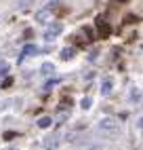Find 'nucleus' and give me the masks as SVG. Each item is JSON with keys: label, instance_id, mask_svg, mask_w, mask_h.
<instances>
[{"label": "nucleus", "instance_id": "f257e3e1", "mask_svg": "<svg viewBox=\"0 0 143 150\" xmlns=\"http://www.w3.org/2000/svg\"><path fill=\"white\" fill-rule=\"evenodd\" d=\"M99 129H101V131H105V133H116L120 129V125H118L116 118L105 116V118H101V121H99Z\"/></svg>", "mask_w": 143, "mask_h": 150}, {"label": "nucleus", "instance_id": "f03ea898", "mask_svg": "<svg viewBox=\"0 0 143 150\" xmlns=\"http://www.w3.org/2000/svg\"><path fill=\"white\" fill-rule=\"evenodd\" d=\"M61 32H63V25H61V23H50L48 28H46V32H44V38H46V40H53V38L55 36H59Z\"/></svg>", "mask_w": 143, "mask_h": 150}, {"label": "nucleus", "instance_id": "7ed1b4c3", "mask_svg": "<svg viewBox=\"0 0 143 150\" xmlns=\"http://www.w3.org/2000/svg\"><path fill=\"white\" fill-rule=\"evenodd\" d=\"M97 32H99V36H101V38H107V36H109V32H111L109 23L105 21V19H101V17H97Z\"/></svg>", "mask_w": 143, "mask_h": 150}, {"label": "nucleus", "instance_id": "20e7f679", "mask_svg": "<svg viewBox=\"0 0 143 150\" xmlns=\"http://www.w3.org/2000/svg\"><path fill=\"white\" fill-rule=\"evenodd\" d=\"M34 19H36V21H40V23H46V21H50V6H46V8H40V11L34 15Z\"/></svg>", "mask_w": 143, "mask_h": 150}, {"label": "nucleus", "instance_id": "39448f33", "mask_svg": "<svg viewBox=\"0 0 143 150\" xmlns=\"http://www.w3.org/2000/svg\"><path fill=\"white\" fill-rule=\"evenodd\" d=\"M111 87H114V83H111V78H105V81L101 83V95H103V97H107V95L111 93Z\"/></svg>", "mask_w": 143, "mask_h": 150}, {"label": "nucleus", "instance_id": "423d86ee", "mask_svg": "<svg viewBox=\"0 0 143 150\" xmlns=\"http://www.w3.org/2000/svg\"><path fill=\"white\" fill-rule=\"evenodd\" d=\"M74 55H76L74 47H65L63 51H61V59H65V62H67V59H74Z\"/></svg>", "mask_w": 143, "mask_h": 150}, {"label": "nucleus", "instance_id": "0eeeda50", "mask_svg": "<svg viewBox=\"0 0 143 150\" xmlns=\"http://www.w3.org/2000/svg\"><path fill=\"white\" fill-rule=\"evenodd\" d=\"M38 51H40V49H38L36 45H25V47H23V53H21V55H23V57H29V55H36Z\"/></svg>", "mask_w": 143, "mask_h": 150}, {"label": "nucleus", "instance_id": "6e6552de", "mask_svg": "<svg viewBox=\"0 0 143 150\" xmlns=\"http://www.w3.org/2000/svg\"><path fill=\"white\" fill-rule=\"evenodd\" d=\"M50 125H53V118H50V116H42V118L38 121V127H40V129H48Z\"/></svg>", "mask_w": 143, "mask_h": 150}, {"label": "nucleus", "instance_id": "1a4fd4ad", "mask_svg": "<svg viewBox=\"0 0 143 150\" xmlns=\"http://www.w3.org/2000/svg\"><path fill=\"white\" fill-rule=\"evenodd\" d=\"M57 144H59V142H57V137H46V142H44V146H46L48 150H55Z\"/></svg>", "mask_w": 143, "mask_h": 150}, {"label": "nucleus", "instance_id": "9d476101", "mask_svg": "<svg viewBox=\"0 0 143 150\" xmlns=\"http://www.w3.org/2000/svg\"><path fill=\"white\" fill-rule=\"evenodd\" d=\"M40 70H42V74H50V72H55V66L50 64V62H46V64H42Z\"/></svg>", "mask_w": 143, "mask_h": 150}, {"label": "nucleus", "instance_id": "9b49d317", "mask_svg": "<svg viewBox=\"0 0 143 150\" xmlns=\"http://www.w3.org/2000/svg\"><path fill=\"white\" fill-rule=\"evenodd\" d=\"M90 104H93V99H90V97H82V99H80V108H82V110H88Z\"/></svg>", "mask_w": 143, "mask_h": 150}, {"label": "nucleus", "instance_id": "f8f14e48", "mask_svg": "<svg viewBox=\"0 0 143 150\" xmlns=\"http://www.w3.org/2000/svg\"><path fill=\"white\" fill-rule=\"evenodd\" d=\"M55 85H57V81H50V83H46L44 89H46V91H50V87H55Z\"/></svg>", "mask_w": 143, "mask_h": 150}, {"label": "nucleus", "instance_id": "ddd939ff", "mask_svg": "<svg viewBox=\"0 0 143 150\" xmlns=\"http://www.w3.org/2000/svg\"><path fill=\"white\" fill-rule=\"evenodd\" d=\"M90 150H107V148H105V146H93Z\"/></svg>", "mask_w": 143, "mask_h": 150}, {"label": "nucleus", "instance_id": "4468645a", "mask_svg": "<svg viewBox=\"0 0 143 150\" xmlns=\"http://www.w3.org/2000/svg\"><path fill=\"white\" fill-rule=\"evenodd\" d=\"M8 150H17V148H8Z\"/></svg>", "mask_w": 143, "mask_h": 150}, {"label": "nucleus", "instance_id": "2eb2a0df", "mask_svg": "<svg viewBox=\"0 0 143 150\" xmlns=\"http://www.w3.org/2000/svg\"><path fill=\"white\" fill-rule=\"evenodd\" d=\"M120 2H126V0H120Z\"/></svg>", "mask_w": 143, "mask_h": 150}, {"label": "nucleus", "instance_id": "dca6fc26", "mask_svg": "<svg viewBox=\"0 0 143 150\" xmlns=\"http://www.w3.org/2000/svg\"><path fill=\"white\" fill-rule=\"evenodd\" d=\"M0 59H2V53H0Z\"/></svg>", "mask_w": 143, "mask_h": 150}]
</instances>
